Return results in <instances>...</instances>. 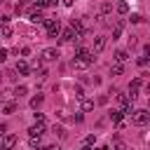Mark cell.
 <instances>
[{"label": "cell", "instance_id": "1", "mask_svg": "<svg viewBox=\"0 0 150 150\" xmlns=\"http://www.w3.org/2000/svg\"><path fill=\"white\" fill-rule=\"evenodd\" d=\"M131 122L136 124V127H145L148 122H150V112L148 110H131Z\"/></svg>", "mask_w": 150, "mask_h": 150}, {"label": "cell", "instance_id": "2", "mask_svg": "<svg viewBox=\"0 0 150 150\" xmlns=\"http://www.w3.org/2000/svg\"><path fill=\"white\" fill-rule=\"evenodd\" d=\"M45 134H47V127H45V122H35V124L28 129V138H33V141H40Z\"/></svg>", "mask_w": 150, "mask_h": 150}, {"label": "cell", "instance_id": "3", "mask_svg": "<svg viewBox=\"0 0 150 150\" xmlns=\"http://www.w3.org/2000/svg\"><path fill=\"white\" fill-rule=\"evenodd\" d=\"M42 26L47 28V35H49V38H59V33H61V23H59V21H54V19H45Z\"/></svg>", "mask_w": 150, "mask_h": 150}, {"label": "cell", "instance_id": "4", "mask_svg": "<svg viewBox=\"0 0 150 150\" xmlns=\"http://www.w3.org/2000/svg\"><path fill=\"white\" fill-rule=\"evenodd\" d=\"M75 59H80V61H84V63H94V52L91 49H87V47H80L77 45V49H75Z\"/></svg>", "mask_w": 150, "mask_h": 150}, {"label": "cell", "instance_id": "5", "mask_svg": "<svg viewBox=\"0 0 150 150\" xmlns=\"http://www.w3.org/2000/svg\"><path fill=\"white\" fill-rule=\"evenodd\" d=\"M105 45H108V38H105V35H96V38H94V45H91V52L98 54V52L105 49Z\"/></svg>", "mask_w": 150, "mask_h": 150}, {"label": "cell", "instance_id": "6", "mask_svg": "<svg viewBox=\"0 0 150 150\" xmlns=\"http://www.w3.org/2000/svg\"><path fill=\"white\" fill-rule=\"evenodd\" d=\"M28 19H30L33 23H42V21H45V14H42L40 7H33V9L28 12Z\"/></svg>", "mask_w": 150, "mask_h": 150}, {"label": "cell", "instance_id": "7", "mask_svg": "<svg viewBox=\"0 0 150 150\" xmlns=\"http://www.w3.org/2000/svg\"><path fill=\"white\" fill-rule=\"evenodd\" d=\"M56 59H59V49H54V47L42 49V59L40 61H56Z\"/></svg>", "mask_w": 150, "mask_h": 150}, {"label": "cell", "instance_id": "8", "mask_svg": "<svg viewBox=\"0 0 150 150\" xmlns=\"http://www.w3.org/2000/svg\"><path fill=\"white\" fill-rule=\"evenodd\" d=\"M16 145V136L14 134H7L5 138H2V143H0V150H12Z\"/></svg>", "mask_w": 150, "mask_h": 150}, {"label": "cell", "instance_id": "9", "mask_svg": "<svg viewBox=\"0 0 150 150\" xmlns=\"http://www.w3.org/2000/svg\"><path fill=\"white\" fill-rule=\"evenodd\" d=\"M14 70H16L19 75H28V73H30V66H28V61H23V59H21V61L16 63V68H14Z\"/></svg>", "mask_w": 150, "mask_h": 150}, {"label": "cell", "instance_id": "10", "mask_svg": "<svg viewBox=\"0 0 150 150\" xmlns=\"http://www.w3.org/2000/svg\"><path fill=\"white\" fill-rule=\"evenodd\" d=\"M59 35H61V42H73V38H75V30L68 26V28H66L63 33H59Z\"/></svg>", "mask_w": 150, "mask_h": 150}, {"label": "cell", "instance_id": "11", "mask_svg": "<svg viewBox=\"0 0 150 150\" xmlns=\"http://www.w3.org/2000/svg\"><path fill=\"white\" fill-rule=\"evenodd\" d=\"M115 61H117V63H127V61H129V52H127V49H117V52H115Z\"/></svg>", "mask_w": 150, "mask_h": 150}, {"label": "cell", "instance_id": "12", "mask_svg": "<svg viewBox=\"0 0 150 150\" xmlns=\"http://www.w3.org/2000/svg\"><path fill=\"white\" fill-rule=\"evenodd\" d=\"M110 12H112V2L103 0V2H101V7H98V14H101V16H105V14H110Z\"/></svg>", "mask_w": 150, "mask_h": 150}, {"label": "cell", "instance_id": "13", "mask_svg": "<svg viewBox=\"0 0 150 150\" xmlns=\"http://www.w3.org/2000/svg\"><path fill=\"white\" fill-rule=\"evenodd\" d=\"M42 101H45V96H42V94H38V96H33V98H30V108H33V110H38V108L42 105Z\"/></svg>", "mask_w": 150, "mask_h": 150}, {"label": "cell", "instance_id": "14", "mask_svg": "<svg viewBox=\"0 0 150 150\" xmlns=\"http://www.w3.org/2000/svg\"><path fill=\"white\" fill-rule=\"evenodd\" d=\"M12 33H14V30H12L9 23H2V26H0V38H12Z\"/></svg>", "mask_w": 150, "mask_h": 150}, {"label": "cell", "instance_id": "15", "mask_svg": "<svg viewBox=\"0 0 150 150\" xmlns=\"http://www.w3.org/2000/svg\"><path fill=\"white\" fill-rule=\"evenodd\" d=\"M115 9H117V14H127V12H129V5H127L124 0H120V2L115 5Z\"/></svg>", "mask_w": 150, "mask_h": 150}, {"label": "cell", "instance_id": "16", "mask_svg": "<svg viewBox=\"0 0 150 150\" xmlns=\"http://www.w3.org/2000/svg\"><path fill=\"white\" fill-rule=\"evenodd\" d=\"M122 28H124V21H117V23H115V28H112V40H117V38H120Z\"/></svg>", "mask_w": 150, "mask_h": 150}, {"label": "cell", "instance_id": "17", "mask_svg": "<svg viewBox=\"0 0 150 150\" xmlns=\"http://www.w3.org/2000/svg\"><path fill=\"white\" fill-rule=\"evenodd\" d=\"M110 73H112V75H122V73H124V66H122V63H117V61H115V63H112V66H110Z\"/></svg>", "mask_w": 150, "mask_h": 150}, {"label": "cell", "instance_id": "18", "mask_svg": "<svg viewBox=\"0 0 150 150\" xmlns=\"http://www.w3.org/2000/svg\"><path fill=\"white\" fill-rule=\"evenodd\" d=\"M82 110H84V112L94 110V101H91V98H82Z\"/></svg>", "mask_w": 150, "mask_h": 150}, {"label": "cell", "instance_id": "19", "mask_svg": "<svg viewBox=\"0 0 150 150\" xmlns=\"http://www.w3.org/2000/svg\"><path fill=\"white\" fill-rule=\"evenodd\" d=\"M26 91H28L26 87H16V89H14V96H16V98H21V96H26Z\"/></svg>", "mask_w": 150, "mask_h": 150}, {"label": "cell", "instance_id": "20", "mask_svg": "<svg viewBox=\"0 0 150 150\" xmlns=\"http://www.w3.org/2000/svg\"><path fill=\"white\" fill-rule=\"evenodd\" d=\"M94 143H96V136H94V134H89V136L84 138V145H94Z\"/></svg>", "mask_w": 150, "mask_h": 150}, {"label": "cell", "instance_id": "21", "mask_svg": "<svg viewBox=\"0 0 150 150\" xmlns=\"http://www.w3.org/2000/svg\"><path fill=\"white\" fill-rule=\"evenodd\" d=\"M14 108H16V105H14V103H7V105H5V108H2V110H5V112H7V115H12V112H14Z\"/></svg>", "mask_w": 150, "mask_h": 150}, {"label": "cell", "instance_id": "22", "mask_svg": "<svg viewBox=\"0 0 150 150\" xmlns=\"http://www.w3.org/2000/svg\"><path fill=\"white\" fill-rule=\"evenodd\" d=\"M141 21H143L141 14H131V23H141Z\"/></svg>", "mask_w": 150, "mask_h": 150}, {"label": "cell", "instance_id": "23", "mask_svg": "<svg viewBox=\"0 0 150 150\" xmlns=\"http://www.w3.org/2000/svg\"><path fill=\"white\" fill-rule=\"evenodd\" d=\"M136 45H138V40H136V35H131V38H129V47H131V49H134V47H136Z\"/></svg>", "mask_w": 150, "mask_h": 150}, {"label": "cell", "instance_id": "24", "mask_svg": "<svg viewBox=\"0 0 150 150\" xmlns=\"http://www.w3.org/2000/svg\"><path fill=\"white\" fill-rule=\"evenodd\" d=\"M138 66H148V56H138Z\"/></svg>", "mask_w": 150, "mask_h": 150}, {"label": "cell", "instance_id": "25", "mask_svg": "<svg viewBox=\"0 0 150 150\" xmlns=\"http://www.w3.org/2000/svg\"><path fill=\"white\" fill-rule=\"evenodd\" d=\"M5 75H7V77H9V80H16V70H7V73H5Z\"/></svg>", "mask_w": 150, "mask_h": 150}, {"label": "cell", "instance_id": "26", "mask_svg": "<svg viewBox=\"0 0 150 150\" xmlns=\"http://www.w3.org/2000/svg\"><path fill=\"white\" fill-rule=\"evenodd\" d=\"M33 117H35V122H45V115H42V112H35Z\"/></svg>", "mask_w": 150, "mask_h": 150}, {"label": "cell", "instance_id": "27", "mask_svg": "<svg viewBox=\"0 0 150 150\" xmlns=\"http://www.w3.org/2000/svg\"><path fill=\"white\" fill-rule=\"evenodd\" d=\"M23 7H26L23 2H16V7H14V9H16V14H19V12H23Z\"/></svg>", "mask_w": 150, "mask_h": 150}, {"label": "cell", "instance_id": "28", "mask_svg": "<svg viewBox=\"0 0 150 150\" xmlns=\"http://www.w3.org/2000/svg\"><path fill=\"white\" fill-rule=\"evenodd\" d=\"M5 59H7V49H0V63H2Z\"/></svg>", "mask_w": 150, "mask_h": 150}, {"label": "cell", "instance_id": "29", "mask_svg": "<svg viewBox=\"0 0 150 150\" xmlns=\"http://www.w3.org/2000/svg\"><path fill=\"white\" fill-rule=\"evenodd\" d=\"M5 131H7V124H0V136H2Z\"/></svg>", "mask_w": 150, "mask_h": 150}, {"label": "cell", "instance_id": "30", "mask_svg": "<svg viewBox=\"0 0 150 150\" xmlns=\"http://www.w3.org/2000/svg\"><path fill=\"white\" fill-rule=\"evenodd\" d=\"M63 5L66 7H73V0H63Z\"/></svg>", "mask_w": 150, "mask_h": 150}, {"label": "cell", "instance_id": "31", "mask_svg": "<svg viewBox=\"0 0 150 150\" xmlns=\"http://www.w3.org/2000/svg\"><path fill=\"white\" fill-rule=\"evenodd\" d=\"M45 150H59V145H47Z\"/></svg>", "mask_w": 150, "mask_h": 150}, {"label": "cell", "instance_id": "32", "mask_svg": "<svg viewBox=\"0 0 150 150\" xmlns=\"http://www.w3.org/2000/svg\"><path fill=\"white\" fill-rule=\"evenodd\" d=\"M94 150H110L108 145H98V148H94Z\"/></svg>", "mask_w": 150, "mask_h": 150}, {"label": "cell", "instance_id": "33", "mask_svg": "<svg viewBox=\"0 0 150 150\" xmlns=\"http://www.w3.org/2000/svg\"><path fill=\"white\" fill-rule=\"evenodd\" d=\"M80 150H91V145H82V148H80Z\"/></svg>", "mask_w": 150, "mask_h": 150}, {"label": "cell", "instance_id": "34", "mask_svg": "<svg viewBox=\"0 0 150 150\" xmlns=\"http://www.w3.org/2000/svg\"><path fill=\"white\" fill-rule=\"evenodd\" d=\"M2 77H5V73H2V70H0V82H2Z\"/></svg>", "mask_w": 150, "mask_h": 150}, {"label": "cell", "instance_id": "35", "mask_svg": "<svg viewBox=\"0 0 150 150\" xmlns=\"http://www.w3.org/2000/svg\"><path fill=\"white\" fill-rule=\"evenodd\" d=\"M117 150H129V148H124V145H120V148H117Z\"/></svg>", "mask_w": 150, "mask_h": 150}, {"label": "cell", "instance_id": "36", "mask_svg": "<svg viewBox=\"0 0 150 150\" xmlns=\"http://www.w3.org/2000/svg\"><path fill=\"white\" fill-rule=\"evenodd\" d=\"M38 150H45V148H38Z\"/></svg>", "mask_w": 150, "mask_h": 150}]
</instances>
